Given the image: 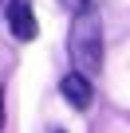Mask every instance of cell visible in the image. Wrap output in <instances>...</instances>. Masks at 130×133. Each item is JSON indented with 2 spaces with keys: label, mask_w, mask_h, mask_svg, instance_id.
Returning <instances> with one entry per match:
<instances>
[{
  "label": "cell",
  "mask_w": 130,
  "mask_h": 133,
  "mask_svg": "<svg viewBox=\"0 0 130 133\" xmlns=\"http://www.w3.org/2000/svg\"><path fill=\"white\" fill-rule=\"evenodd\" d=\"M67 51H71L75 71H83L87 78L103 71V20H99V8L75 12L71 31H67Z\"/></svg>",
  "instance_id": "obj_1"
},
{
  "label": "cell",
  "mask_w": 130,
  "mask_h": 133,
  "mask_svg": "<svg viewBox=\"0 0 130 133\" xmlns=\"http://www.w3.org/2000/svg\"><path fill=\"white\" fill-rule=\"evenodd\" d=\"M4 16H8V31L16 35V39H36V31H39V24H36V12H32V0H4Z\"/></svg>",
  "instance_id": "obj_2"
},
{
  "label": "cell",
  "mask_w": 130,
  "mask_h": 133,
  "mask_svg": "<svg viewBox=\"0 0 130 133\" xmlns=\"http://www.w3.org/2000/svg\"><path fill=\"white\" fill-rule=\"evenodd\" d=\"M59 90H63V98H67V102H71L75 110H87V106L95 102V90H91V78H87L83 71H71V75H63Z\"/></svg>",
  "instance_id": "obj_3"
},
{
  "label": "cell",
  "mask_w": 130,
  "mask_h": 133,
  "mask_svg": "<svg viewBox=\"0 0 130 133\" xmlns=\"http://www.w3.org/2000/svg\"><path fill=\"white\" fill-rule=\"evenodd\" d=\"M63 4H67L71 12H91V8H99L103 0H63Z\"/></svg>",
  "instance_id": "obj_4"
},
{
  "label": "cell",
  "mask_w": 130,
  "mask_h": 133,
  "mask_svg": "<svg viewBox=\"0 0 130 133\" xmlns=\"http://www.w3.org/2000/svg\"><path fill=\"white\" fill-rule=\"evenodd\" d=\"M0 129H4V86H0Z\"/></svg>",
  "instance_id": "obj_5"
},
{
  "label": "cell",
  "mask_w": 130,
  "mask_h": 133,
  "mask_svg": "<svg viewBox=\"0 0 130 133\" xmlns=\"http://www.w3.org/2000/svg\"><path fill=\"white\" fill-rule=\"evenodd\" d=\"M0 4H4V0H0Z\"/></svg>",
  "instance_id": "obj_6"
}]
</instances>
